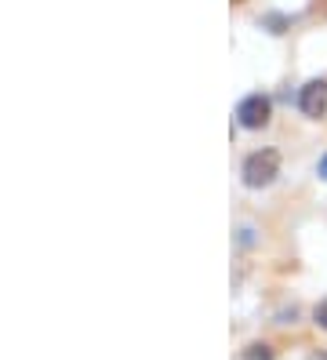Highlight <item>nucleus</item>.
I'll use <instances>...</instances> for the list:
<instances>
[{
  "label": "nucleus",
  "instance_id": "nucleus-1",
  "mask_svg": "<svg viewBox=\"0 0 327 360\" xmlns=\"http://www.w3.org/2000/svg\"><path fill=\"white\" fill-rule=\"evenodd\" d=\"M276 172H280V153L276 150H258L244 160V172L240 175H244V186L262 189V186H269L276 179Z\"/></svg>",
  "mask_w": 327,
  "mask_h": 360
},
{
  "label": "nucleus",
  "instance_id": "nucleus-2",
  "mask_svg": "<svg viewBox=\"0 0 327 360\" xmlns=\"http://www.w3.org/2000/svg\"><path fill=\"white\" fill-rule=\"evenodd\" d=\"M269 113H273V102H269L266 95H248L244 102L236 105V120H240V128H248V131L266 128Z\"/></svg>",
  "mask_w": 327,
  "mask_h": 360
},
{
  "label": "nucleus",
  "instance_id": "nucleus-3",
  "mask_svg": "<svg viewBox=\"0 0 327 360\" xmlns=\"http://www.w3.org/2000/svg\"><path fill=\"white\" fill-rule=\"evenodd\" d=\"M298 110L305 117H323L327 110V80H309L305 88L298 91Z\"/></svg>",
  "mask_w": 327,
  "mask_h": 360
},
{
  "label": "nucleus",
  "instance_id": "nucleus-4",
  "mask_svg": "<svg viewBox=\"0 0 327 360\" xmlns=\"http://www.w3.org/2000/svg\"><path fill=\"white\" fill-rule=\"evenodd\" d=\"M244 360H273V349H269V346H251V349L244 353Z\"/></svg>",
  "mask_w": 327,
  "mask_h": 360
},
{
  "label": "nucleus",
  "instance_id": "nucleus-5",
  "mask_svg": "<svg viewBox=\"0 0 327 360\" xmlns=\"http://www.w3.org/2000/svg\"><path fill=\"white\" fill-rule=\"evenodd\" d=\"M313 316H316V328H323V331H327V299L316 306V313H313Z\"/></svg>",
  "mask_w": 327,
  "mask_h": 360
},
{
  "label": "nucleus",
  "instance_id": "nucleus-6",
  "mask_svg": "<svg viewBox=\"0 0 327 360\" xmlns=\"http://www.w3.org/2000/svg\"><path fill=\"white\" fill-rule=\"evenodd\" d=\"M320 175H323V179H327V157H323V160H320Z\"/></svg>",
  "mask_w": 327,
  "mask_h": 360
},
{
  "label": "nucleus",
  "instance_id": "nucleus-7",
  "mask_svg": "<svg viewBox=\"0 0 327 360\" xmlns=\"http://www.w3.org/2000/svg\"><path fill=\"white\" fill-rule=\"evenodd\" d=\"M320 11H323V15H327V0H320Z\"/></svg>",
  "mask_w": 327,
  "mask_h": 360
}]
</instances>
